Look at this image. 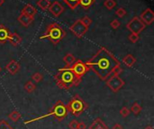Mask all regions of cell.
<instances>
[{"mask_svg": "<svg viewBox=\"0 0 154 129\" xmlns=\"http://www.w3.org/2000/svg\"><path fill=\"white\" fill-rule=\"evenodd\" d=\"M146 25L142 22V20L135 16L127 24H126V28L131 31V33H135V34H139L145 29Z\"/></svg>", "mask_w": 154, "mask_h": 129, "instance_id": "6", "label": "cell"}, {"mask_svg": "<svg viewBox=\"0 0 154 129\" xmlns=\"http://www.w3.org/2000/svg\"><path fill=\"white\" fill-rule=\"evenodd\" d=\"M48 10L50 11V13H51L54 17H58V16H60V15L63 13L64 7H63L62 4H61L60 3H59L58 1H54L53 3L51 4V5H50V7H49Z\"/></svg>", "mask_w": 154, "mask_h": 129, "instance_id": "11", "label": "cell"}, {"mask_svg": "<svg viewBox=\"0 0 154 129\" xmlns=\"http://www.w3.org/2000/svg\"><path fill=\"white\" fill-rule=\"evenodd\" d=\"M5 3V0H0V5H2Z\"/></svg>", "mask_w": 154, "mask_h": 129, "instance_id": "39", "label": "cell"}, {"mask_svg": "<svg viewBox=\"0 0 154 129\" xmlns=\"http://www.w3.org/2000/svg\"><path fill=\"white\" fill-rule=\"evenodd\" d=\"M130 111H132L134 115H138V114H140L141 111H142V106H141L138 102H134V103L133 104L132 109H131Z\"/></svg>", "mask_w": 154, "mask_h": 129, "instance_id": "24", "label": "cell"}, {"mask_svg": "<svg viewBox=\"0 0 154 129\" xmlns=\"http://www.w3.org/2000/svg\"><path fill=\"white\" fill-rule=\"evenodd\" d=\"M135 62H136V58H135L133 55H131V54L126 55V56L123 58V63H124L126 66H128V67H133V66L135 64Z\"/></svg>", "mask_w": 154, "mask_h": 129, "instance_id": "18", "label": "cell"}, {"mask_svg": "<svg viewBox=\"0 0 154 129\" xmlns=\"http://www.w3.org/2000/svg\"><path fill=\"white\" fill-rule=\"evenodd\" d=\"M66 108L72 116L79 117L88 108V105L79 95H75L69 101Z\"/></svg>", "mask_w": 154, "mask_h": 129, "instance_id": "4", "label": "cell"}, {"mask_svg": "<svg viewBox=\"0 0 154 129\" xmlns=\"http://www.w3.org/2000/svg\"><path fill=\"white\" fill-rule=\"evenodd\" d=\"M94 3H95V0H79V4H80L84 9L89 8Z\"/></svg>", "mask_w": 154, "mask_h": 129, "instance_id": "25", "label": "cell"}, {"mask_svg": "<svg viewBox=\"0 0 154 129\" xmlns=\"http://www.w3.org/2000/svg\"><path fill=\"white\" fill-rule=\"evenodd\" d=\"M116 14L118 17L122 18V17H124V16L126 14V11L125 10V8H123V7H120V8H118V9L116 11Z\"/></svg>", "mask_w": 154, "mask_h": 129, "instance_id": "30", "label": "cell"}, {"mask_svg": "<svg viewBox=\"0 0 154 129\" xmlns=\"http://www.w3.org/2000/svg\"><path fill=\"white\" fill-rule=\"evenodd\" d=\"M88 27H86L83 22H81V19L79 20H77L70 27H69V30L70 31L77 37V38H82L86 32L88 31Z\"/></svg>", "mask_w": 154, "mask_h": 129, "instance_id": "9", "label": "cell"}, {"mask_svg": "<svg viewBox=\"0 0 154 129\" xmlns=\"http://www.w3.org/2000/svg\"><path fill=\"white\" fill-rule=\"evenodd\" d=\"M89 129H108L107 126L102 121L101 119H97L94 122L90 125Z\"/></svg>", "mask_w": 154, "mask_h": 129, "instance_id": "16", "label": "cell"}, {"mask_svg": "<svg viewBox=\"0 0 154 129\" xmlns=\"http://www.w3.org/2000/svg\"><path fill=\"white\" fill-rule=\"evenodd\" d=\"M37 5L43 11H46L49 9L50 5H51V1L50 0H39L37 1Z\"/></svg>", "mask_w": 154, "mask_h": 129, "instance_id": "20", "label": "cell"}, {"mask_svg": "<svg viewBox=\"0 0 154 129\" xmlns=\"http://www.w3.org/2000/svg\"><path fill=\"white\" fill-rule=\"evenodd\" d=\"M8 40L13 46H18L22 42V38L17 33H10L8 37Z\"/></svg>", "mask_w": 154, "mask_h": 129, "instance_id": "17", "label": "cell"}, {"mask_svg": "<svg viewBox=\"0 0 154 129\" xmlns=\"http://www.w3.org/2000/svg\"><path fill=\"white\" fill-rule=\"evenodd\" d=\"M57 85L60 89L69 90L72 87L78 86L81 79H79L70 69V67H63L58 70V73L54 75Z\"/></svg>", "mask_w": 154, "mask_h": 129, "instance_id": "2", "label": "cell"}, {"mask_svg": "<svg viewBox=\"0 0 154 129\" xmlns=\"http://www.w3.org/2000/svg\"><path fill=\"white\" fill-rule=\"evenodd\" d=\"M23 89H24V91H26L27 92L32 93V92H33L35 91L36 85H35V84H33L32 81H29V82H27V83L24 84Z\"/></svg>", "mask_w": 154, "mask_h": 129, "instance_id": "21", "label": "cell"}, {"mask_svg": "<svg viewBox=\"0 0 154 129\" xmlns=\"http://www.w3.org/2000/svg\"><path fill=\"white\" fill-rule=\"evenodd\" d=\"M9 35H10V32L8 29L4 25H0V43L1 44H4L5 43L6 40H8Z\"/></svg>", "mask_w": 154, "mask_h": 129, "instance_id": "15", "label": "cell"}, {"mask_svg": "<svg viewBox=\"0 0 154 129\" xmlns=\"http://www.w3.org/2000/svg\"><path fill=\"white\" fill-rule=\"evenodd\" d=\"M22 13L23 14H26L28 16H31V17H34V15L37 13V10L35 7H33L32 4H26L23 9H22Z\"/></svg>", "mask_w": 154, "mask_h": 129, "instance_id": "14", "label": "cell"}, {"mask_svg": "<svg viewBox=\"0 0 154 129\" xmlns=\"http://www.w3.org/2000/svg\"><path fill=\"white\" fill-rule=\"evenodd\" d=\"M130 113H131L130 110H129L128 108H126V107H123V108L120 110V114H121V116H122L123 118H127V117L130 115Z\"/></svg>", "mask_w": 154, "mask_h": 129, "instance_id": "28", "label": "cell"}, {"mask_svg": "<svg viewBox=\"0 0 154 129\" xmlns=\"http://www.w3.org/2000/svg\"><path fill=\"white\" fill-rule=\"evenodd\" d=\"M8 118L14 121V122H17L20 119H21V114L17 111V110H14L12 111L9 115H8Z\"/></svg>", "mask_w": 154, "mask_h": 129, "instance_id": "22", "label": "cell"}, {"mask_svg": "<svg viewBox=\"0 0 154 129\" xmlns=\"http://www.w3.org/2000/svg\"><path fill=\"white\" fill-rule=\"evenodd\" d=\"M139 38H140L139 34H135V33H131V34L129 35V37H128L129 40H130L131 42H133V43L137 42V41L139 40Z\"/></svg>", "mask_w": 154, "mask_h": 129, "instance_id": "29", "label": "cell"}, {"mask_svg": "<svg viewBox=\"0 0 154 129\" xmlns=\"http://www.w3.org/2000/svg\"><path fill=\"white\" fill-rule=\"evenodd\" d=\"M104 5L108 9V10H112L116 5V2L115 0H106L104 2Z\"/></svg>", "mask_w": 154, "mask_h": 129, "instance_id": "26", "label": "cell"}, {"mask_svg": "<svg viewBox=\"0 0 154 129\" xmlns=\"http://www.w3.org/2000/svg\"><path fill=\"white\" fill-rule=\"evenodd\" d=\"M17 20H18V22H19L23 26H24V27H28V26H29V25L33 22L34 18H33V17H31V16H28V15L23 14V13H21V14L18 16Z\"/></svg>", "mask_w": 154, "mask_h": 129, "instance_id": "13", "label": "cell"}, {"mask_svg": "<svg viewBox=\"0 0 154 129\" xmlns=\"http://www.w3.org/2000/svg\"><path fill=\"white\" fill-rule=\"evenodd\" d=\"M0 129H14L5 120H1L0 121Z\"/></svg>", "mask_w": 154, "mask_h": 129, "instance_id": "32", "label": "cell"}, {"mask_svg": "<svg viewBox=\"0 0 154 129\" xmlns=\"http://www.w3.org/2000/svg\"><path fill=\"white\" fill-rule=\"evenodd\" d=\"M112 129H124V128H123V127H122L120 124H118V123H117V124H115V125H114V127H113V128Z\"/></svg>", "mask_w": 154, "mask_h": 129, "instance_id": "37", "label": "cell"}, {"mask_svg": "<svg viewBox=\"0 0 154 129\" xmlns=\"http://www.w3.org/2000/svg\"><path fill=\"white\" fill-rule=\"evenodd\" d=\"M63 61L65 62V64H66V67H70L74 63H75V61H76V57L72 55V54H70V53H68L64 57H63Z\"/></svg>", "mask_w": 154, "mask_h": 129, "instance_id": "19", "label": "cell"}, {"mask_svg": "<svg viewBox=\"0 0 154 129\" xmlns=\"http://www.w3.org/2000/svg\"><path fill=\"white\" fill-rule=\"evenodd\" d=\"M87 128V126L84 122H79V125H78V129H86Z\"/></svg>", "mask_w": 154, "mask_h": 129, "instance_id": "36", "label": "cell"}, {"mask_svg": "<svg viewBox=\"0 0 154 129\" xmlns=\"http://www.w3.org/2000/svg\"><path fill=\"white\" fill-rule=\"evenodd\" d=\"M110 25H111V27H112L113 29L116 30V29H118V28L120 27L121 22H120V21H118L117 19H115V20H113V21L111 22Z\"/></svg>", "mask_w": 154, "mask_h": 129, "instance_id": "33", "label": "cell"}, {"mask_svg": "<svg viewBox=\"0 0 154 129\" xmlns=\"http://www.w3.org/2000/svg\"><path fill=\"white\" fill-rule=\"evenodd\" d=\"M106 85L113 92H118L125 85V82L119 75H112L106 80Z\"/></svg>", "mask_w": 154, "mask_h": 129, "instance_id": "7", "label": "cell"}, {"mask_svg": "<svg viewBox=\"0 0 154 129\" xmlns=\"http://www.w3.org/2000/svg\"><path fill=\"white\" fill-rule=\"evenodd\" d=\"M5 70L10 74V75H15L19 72L20 70V64L16 62L15 60H11L6 66H5Z\"/></svg>", "mask_w": 154, "mask_h": 129, "instance_id": "12", "label": "cell"}, {"mask_svg": "<svg viewBox=\"0 0 154 129\" xmlns=\"http://www.w3.org/2000/svg\"><path fill=\"white\" fill-rule=\"evenodd\" d=\"M122 72H123V69H122L121 66H116V67L114 69V71H113V75H119Z\"/></svg>", "mask_w": 154, "mask_h": 129, "instance_id": "35", "label": "cell"}, {"mask_svg": "<svg viewBox=\"0 0 154 129\" xmlns=\"http://www.w3.org/2000/svg\"><path fill=\"white\" fill-rule=\"evenodd\" d=\"M144 129H153V128L152 126H148V127H146Z\"/></svg>", "mask_w": 154, "mask_h": 129, "instance_id": "38", "label": "cell"}, {"mask_svg": "<svg viewBox=\"0 0 154 129\" xmlns=\"http://www.w3.org/2000/svg\"><path fill=\"white\" fill-rule=\"evenodd\" d=\"M68 115V110L66 108V105L61 101H58L53 107L51 108V111L49 112V114H47L44 117H49V116H53L57 120L59 121H62ZM42 117V118H44Z\"/></svg>", "mask_w": 154, "mask_h": 129, "instance_id": "5", "label": "cell"}, {"mask_svg": "<svg viewBox=\"0 0 154 129\" xmlns=\"http://www.w3.org/2000/svg\"><path fill=\"white\" fill-rule=\"evenodd\" d=\"M89 70H92L102 81L107 80L113 74L114 69L121 66L120 61L106 48L101 47L99 50L86 62Z\"/></svg>", "mask_w": 154, "mask_h": 129, "instance_id": "1", "label": "cell"}, {"mask_svg": "<svg viewBox=\"0 0 154 129\" xmlns=\"http://www.w3.org/2000/svg\"><path fill=\"white\" fill-rule=\"evenodd\" d=\"M0 72H1V67H0Z\"/></svg>", "mask_w": 154, "mask_h": 129, "instance_id": "40", "label": "cell"}, {"mask_svg": "<svg viewBox=\"0 0 154 129\" xmlns=\"http://www.w3.org/2000/svg\"><path fill=\"white\" fill-rule=\"evenodd\" d=\"M63 1L72 10H74L79 4V0H63Z\"/></svg>", "mask_w": 154, "mask_h": 129, "instance_id": "23", "label": "cell"}, {"mask_svg": "<svg viewBox=\"0 0 154 129\" xmlns=\"http://www.w3.org/2000/svg\"><path fill=\"white\" fill-rule=\"evenodd\" d=\"M140 19L142 20V22L145 24V25H150L154 22V13L151 8H147L145 9L141 16Z\"/></svg>", "mask_w": 154, "mask_h": 129, "instance_id": "10", "label": "cell"}, {"mask_svg": "<svg viewBox=\"0 0 154 129\" xmlns=\"http://www.w3.org/2000/svg\"><path fill=\"white\" fill-rule=\"evenodd\" d=\"M70 69L79 79H82V77L89 71V68L86 65V63L82 62L79 59L75 61V63L70 66Z\"/></svg>", "mask_w": 154, "mask_h": 129, "instance_id": "8", "label": "cell"}, {"mask_svg": "<svg viewBox=\"0 0 154 129\" xmlns=\"http://www.w3.org/2000/svg\"><path fill=\"white\" fill-rule=\"evenodd\" d=\"M65 36L66 32L62 27L56 22H52L47 26L44 34L41 36L40 39H48L53 45H57Z\"/></svg>", "mask_w": 154, "mask_h": 129, "instance_id": "3", "label": "cell"}, {"mask_svg": "<svg viewBox=\"0 0 154 129\" xmlns=\"http://www.w3.org/2000/svg\"><path fill=\"white\" fill-rule=\"evenodd\" d=\"M32 79L35 83H40V82L42 81L43 76H42V75L40 74V73H34V74L32 75Z\"/></svg>", "mask_w": 154, "mask_h": 129, "instance_id": "27", "label": "cell"}, {"mask_svg": "<svg viewBox=\"0 0 154 129\" xmlns=\"http://www.w3.org/2000/svg\"><path fill=\"white\" fill-rule=\"evenodd\" d=\"M78 125L79 122L77 120H71L70 123L69 124V129H78Z\"/></svg>", "mask_w": 154, "mask_h": 129, "instance_id": "34", "label": "cell"}, {"mask_svg": "<svg viewBox=\"0 0 154 129\" xmlns=\"http://www.w3.org/2000/svg\"><path fill=\"white\" fill-rule=\"evenodd\" d=\"M81 22H83V24L86 26V27H89L90 26V24L92 23V20L89 18V17H88V16H85V17H83L82 19H81Z\"/></svg>", "mask_w": 154, "mask_h": 129, "instance_id": "31", "label": "cell"}]
</instances>
